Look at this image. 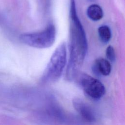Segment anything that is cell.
I'll use <instances>...</instances> for the list:
<instances>
[{"mask_svg": "<svg viewBox=\"0 0 125 125\" xmlns=\"http://www.w3.org/2000/svg\"><path fill=\"white\" fill-rule=\"evenodd\" d=\"M69 19V59L66 78L71 80L81 69L88 48L85 32L77 15L75 0H70Z\"/></svg>", "mask_w": 125, "mask_h": 125, "instance_id": "obj_1", "label": "cell"}, {"mask_svg": "<svg viewBox=\"0 0 125 125\" xmlns=\"http://www.w3.org/2000/svg\"><path fill=\"white\" fill-rule=\"evenodd\" d=\"M66 63V47L62 42L54 50L41 78V81L49 84L57 81L61 76Z\"/></svg>", "mask_w": 125, "mask_h": 125, "instance_id": "obj_2", "label": "cell"}, {"mask_svg": "<svg viewBox=\"0 0 125 125\" xmlns=\"http://www.w3.org/2000/svg\"><path fill=\"white\" fill-rule=\"evenodd\" d=\"M55 39L56 29L53 24H49L41 31L23 33L20 36V40L23 43L40 49L46 48L51 46Z\"/></svg>", "mask_w": 125, "mask_h": 125, "instance_id": "obj_3", "label": "cell"}, {"mask_svg": "<svg viewBox=\"0 0 125 125\" xmlns=\"http://www.w3.org/2000/svg\"><path fill=\"white\" fill-rule=\"evenodd\" d=\"M79 83L84 93L92 100H99L105 94V88L102 83L86 74L81 75Z\"/></svg>", "mask_w": 125, "mask_h": 125, "instance_id": "obj_4", "label": "cell"}, {"mask_svg": "<svg viewBox=\"0 0 125 125\" xmlns=\"http://www.w3.org/2000/svg\"><path fill=\"white\" fill-rule=\"evenodd\" d=\"M72 103L75 110L83 119L89 122H94L96 121V116L94 111L84 101L80 98H75Z\"/></svg>", "mask_w": 125, "mask_h": 125, "instance_id": "obj_5", "label": "cell"}, {"mask_svg": "<svg viewBox=\"0 0 125 125\" xmlns=\"http://www.w3.org/2000/svg\"><path fill=\"white\" fill-rule=\"evenodd\" d=\"M92 69L95 75L106 76L111 72V65L108 60L104 58H99L94 62Z\"/></svg>", "mask_w": 125, "mask_h": 125, "instance_id": "obj_6", "label": "cell"}, {"mask_svg": "<svg viewBox=\"0 0 125 125\" xmlns=\"http://www.w3.org/2000/svg\"><path fill=\"white\" fill-rule=\"evenodd\" d=\"M88 18L93 21L100 20L103 17V11L102 8L97 4L90 5L86 11Z\"/></svg>", "mask_w": 125, "mask_h": 125, "instance_id": "obj_7", "label": "cell"}, {"mask_svg": "<svg viewBox=\"0 0 125 125\" xmlns=\"http://www.w3.org/2000/svg\"><path fill=\"white\" fill-rule=\"evenodd\" d=\"M99 37L101 41L104 43H107L111 38V31L107 25H102L98 29Z\"/></svg>", "mask_w": 125, "mask_h": 125, "instance_id": "obj_8", "label": "cell"}, {"mask_svg": "<svg viewBox=\"0 0 125 125\" xmlns=\"http://www.w3.org/2000/svg\"><path fill=\"white\" fill-rule=\"evenodd\" d=\"M105 54L107 59L108 61L111 62H114L116 60V54L114 48L111 45L108 46L105 52Z\"/></svg>", "mask_w": 125, "mask_h": 125, "instance_id": "obj_9", "label": "cell"}, {"mask_svg": "<svg viewBox=\"0 0 125 125\" xmlns=\"http://www.w3.org/2000/svg\"></svg>", "mask_w": 125, "mask_h": 125, "instance_id": "obj_10", "label": "cell"}]
</instances>
